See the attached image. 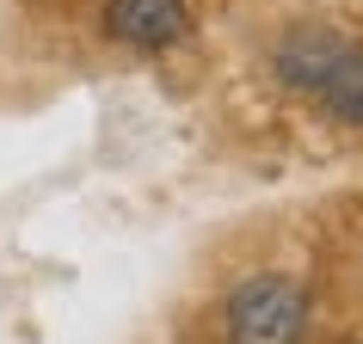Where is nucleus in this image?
Returning <instances> with one entry per match:
<instances>
[{"instance_id": "obj_1", "label": "nucleus", "mask_w": 363, "mask_h": 344, "mask_svg": "<svg viewBox=\"0 0 363 344\" xmlns=\"http://www.w3.org/2000/svg\"><path fill=\"white\" fill-rule=\"evenodd\" d=\"M308 320V295L289 277H252L228 295V338L234 344H296Z\"/></svg>"}, {"instance_id": "obj_2", "label": "nucleus", "mask_w": 363, "mask_h": 344, "mask_svg": "<svg viewBox=\"0 0 363 344\" xmlns=\"http://www.w3.org/2000/svg\"><path fill=\"white\" fill-rule=\"evenodd\" d=\"M357 43L345 38V31H333V25H302V31H289L284 43H277V80L284 86H296V93H320L326 80L339 74V62L351 56Z\"/></svg>"}, {"instance_id": "obj_3", "label": "nucleus", "mask_w": 363, "mask_h": 344, "mask_svg": "<svg viewBox=\"0 0 363 344\" xmlns=\"http://www.w3.org/2000/svg\"><path fill=\"white\" fill-rule=\"evenodd\" d=\"M105 31L130 50H167L191 31L185 0H105Z\"/></svg>"}, {"instance_id": "obj_4", "label": "nucleus", "mask_w": 363, "mask_h": 344, "mask_svg": "<svg viewBox=\"0 0 363 344\" xmlns=\"http://www.w3.org/2000/svg\"><path fill=\"white\" fill-rule=\"evenodd\" d=\"M320 105L339 117V123H363V43L339 62V74L320 86Z\"/></svg>"}]
</instances>
